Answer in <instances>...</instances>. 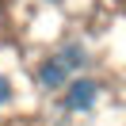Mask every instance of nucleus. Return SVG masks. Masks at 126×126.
<instances>
[{"label":"nucleus","mask_w":126,"mask_h":126,"mask_svg":"<svg viewBox=\"0 0 126 126\" xmlns=\"http://www.w3.org/2000/svg\"><path fill=\"white\" fill-rule=\"evenodd\" d=\"M99 99H103V80L92 73H77L57 92V111L61 115H92L99 107Z\"/></svg>","instance_id":"nucleus-1"},{"label":"nucleus","mask_w":126,"mask_h":126,"mask_svg":"<svg viewBox=\"0 0 126 126\" xmlns=\"http://www.w3.org/2000/svg\"><path fill=\"white\" fill-rule=\"evenodd\" d=\"M69 77H73V73L65 69V61L54 54V50L38 54L34 65H31V80H34V88H38L42 95H57L65 84H69Z\"/></svg>","instance_id":"nucleus-2"},{"label":"nucleus","mask_w":126,"mask_h":126,"mask_svg":"<svg viewBox=\"0 0 126 126\" xmlns=\"http://www.w3.org/2000/svg\"><path fill=\"white\" fill-rule=\"evenodd\" d=\"M54 54L65 61V69L77 77V73H92V65H95V54H92V46H88L80 34H65L61 42L54 46Z\"/></svg>","instance_id":"nucleus-3"},{"label":"nucleus","mask_w":126,"mask_h":126,"mask_svg":"<svg viewBox=\"0 0 126 126\" xmlns=\"http://www.w3.org/2000/svg\"><path fill=\"white\" fill-rule=\"evenodd\" d=\"M12 103H16V80L8 73H0V111H8Z\"/></svg>","instance_id":"nucleus-4"},{"label":"nucleus","mask_w":126,"mask_h":126,"mask_svg":"<svg viewBox=\"0 0 126 126\" xmlns=\"http://www.w3.org/2000/svg\"><path fill=\"white\" fill-rule=\"evenodd\" d=\"M8 19H12V12H8V0H0V31L8 27Z\"/></svg>","instance_id":"nucleus-5"},{"label":"nucleus","mask_w":126,"mask_h":126,"mask_svg":"<svg viewBox=\"0 0 126 126\" xmlns=\"http://www.w3.org/2000/svg\"><path fill=\"white\" fill-rule=\"evenodd\" d=\"M38 4H46V8H61L65 0H38Z\"/></svg>","instance_id":"nucleus-6"}]
</instances>
